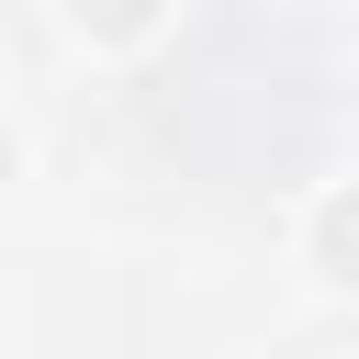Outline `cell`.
<instances>
[{"mask_svg":"<svg viewBox=\"0 0 359 359\" xmlns=\"http://www.w3.org/2000/svg\"><path fill=\"white\" fill-rule=\"evenodd\" d=\"M11 168H22V146H11V123H0V191H11Z\"/></svg>","mask_w":359,"mask_h":359,"instance_id":"obj_3","label":"cell"},{"mask_svg":"<svg viewBox=\"0 0 359 359\" xmlns=\"http://www.w3.org/2000/svg\"><path fill=\"white\" fill-rule=\"evenodd\" d=\"M303 258H314L337 292H359V180H337V191L314 202V224H303Z\"/></svg>","mask_w":359,"mask_h":359,"instance_id":"obj_1","label":"cell"},{"mask_svg":"<svg viewBox=\"0 0 359 359\" xmlns=\"http://www.w3.org/2000/svg\"><path fill=\"white\" fill-rule=\"evenodd\" d=\"M67 22H79L90 45H146V34L168 22V0H67Z\"/></svg>","mask_w":359,"mask_h":359,"instance_id":"obj_2","label":"cell"}]
</instances>
